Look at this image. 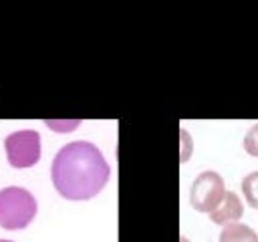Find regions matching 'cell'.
<instances>
[{"label":"cell","mask_w":258,"mask_h":242,"mask_svg":"<svg viewBox=\"0 0 258 242\" xmlns=\"http://www.w3.org/2000/svg\"><path fill=\"white\" fill-rule=\"evenodd\" d=\"M244 149H246L248 155L258 157V123L248 129V133L244 137Z\"/></svg>","instance_id":"obj_8"},{"label":"cell","mask_w":258,"mask_h":242,"mask_svg":"<svg viewBox=\"0 0 258 242\" xmlns=\"http://www.w3.org/2000/svg\"><path fill=\"white\" fill-rule=\"evenodd\" d=\"M36 216L34 196L18 186L0 190V226L4 230L26 228Z\"/></svg>","instance_id":"obj_2"},{"label":"cell","mask_w":258,"mask_h":242,"mask_svg":"<svg viewBox=\"0 0 258 242\" xmlns=\"http://www.w3.org/2000/svg\"><path fill=\"white\" fill-rule=\"evenodd\" d=\"M179 242H189V240H187V238H183V236H181V240H179Z\"/></svg>","instance_id":"obj_10"},{"label":"cell","mask_w":258,"mask_h":242,"mask_svg":"<svg viewBox=\"0 0 258 242\" xmlns=\"http://www.w3.org/2000/svg\"><path fill=\"white\" fill-rule=\"evenodd\" d=\"M0 242H12V240H0Z\"/></svg>","instance_id":"obj_11"},{"label":"cell","mask_w":258,"mask_h":242,"mask_svg":"<svg viewBox=\"0 0 258 242\" xmlns=\"http://www.w3.org/2000/svg\"><path fill=\"white\" fill-rule=\"evenodd\" d=\"M46 125H50V127H54V131H62V133H67V131H73L77 125H79V121H46Z\"/></svg>","instance_id":"obj_9"},{"label":"cell","mask_w":258,"mask_h":242,"mask_svg":"<svg viewBox=\"0 0 258 242\" xmlns=\"http://www.w3.org/2000/svg\"><path fill=\"white\" fill-rule=\"evenodd\" d=\"M111 167L101 149L89 141H73L58 149L50 165L56 192L67 200H91L109 182Z\"/></svg>","instance_id":"obj_1"},{"label":"cell","mask_w":258,"mask_h":242,"mask_svg":"<svg viewBox=\"0 0 258 242\" xmlns=\"http://www.w3.org/2000/svg\"><path fill=\"white\" fill-rule=\"evenodd\" d=\"M226 196V186H224V177L218 171L206 169L202 173H198V177L191 184L189 190V204L194 210L198 212H214L222 200Z\"/></svg>","instance_id":"obj_3"},{"label":"cell","mask_w":258,"mask_h":242,"mask_svg":"<svg viewBox=\"0 0 258 242\" xmlns=\"http://www.w3.org/2000/svg\"><path fill=\"white\" fill-rule=\"evenodd\" d=\"M240 188H242V194L246 198V204L250 208L258 210V171H252V173L244 175Z\"/></svg>","instance_id":"obj_7"},{"label":"cell","mask_w":258,"mask_h":242,"mask_svg":"<svg viewBox=\"0 0 258 242\" xmlns=\"http://www.w3.org/2000/svg\"><path fill=\"white\" fill-rule=\"evenodd\" d=\"M242 214H244V204H242L240 196L234 192H226L222 204L214 212H210V220L218 226H228V224L238 222L242 218Z\"/></svg>","instance_id":"obj_5"},{"label":"cell","mask_w":258,"mask_h":242,"mask_svg":"<svg viewBox=\"0 0 258 242\" xmlns=\"http://www.w3.org/2000/svg\"><path fill=\"white\" fill-rule=\"evenodd\" d=\"M220 242H258V234L250 226L234 222V224H228L222 228Z\"/></svg>","instance_id":"obj_6"},{"label":"cell","mask_w":258,"mask_h":242,"mask_svg":"<svg viewBox=\"0 0 258 242\" xmlns=\"http://www.w3.org/2000/svg\"><path fill=\"white\" fill-rule=\"evenodd\" d=\"M4 149L10 165L32 167L40 159V135L34 129L14 131L4 139Z\"/></svg>","instance_id":"obj_4"}]
</instances>
